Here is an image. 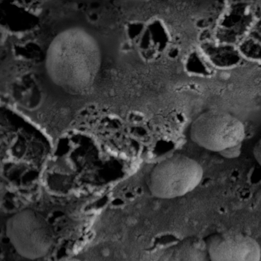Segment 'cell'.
Here are the masks:
<instances>
[{"instance_id":"8","label":"cell","mask_w":261,"mask_h":261,"mask_svg":"<svg viewBox=\"0 0 261 261\" xmlns=\"http://www.w3.org/2000/svg\"><path fill=\"white\" fill-rule=\"evenodd\" d=\"M242 143L225 149L219 152L223 157L232 159L238 157L241 152Z\"/></svg>"},{"instance_id":"7","label":"cell","mask_w":261,"mask_h":261,"mask_svg":"<svg viewBox=\"0 0 261 261\" xmlns=\"http://www.w3.org/2000/svg\"><path fill=\"white\" fill-rule=\"evenodd\" d=\"M260 34L255 32L249 34L239 42L237 46L240 55L249 59L259 60L261 58Z\"/></svg>"},{"instance_id":"9","label":"cell","mask_w":261,"mask_h":261,"mask_svg":"<svg viewBox=\"0 0 261 261\" xmlns=\"http://www.w3.org/2000/svg\"><path fill=\"white\" fill-rule=\"evenodd\" d=\"M141 23H135L130 24L128 27V35L132 40H138L143 32L146 28Z\"/></svg>"},{"instance_id":"10","label":"cell","mask_w":261,"mask_h":261,"mask_svg":"<svg viewBox=\"0 0 261 261\" xmlns=\"http://www.w3.org/2000/svg\"><path fill=\"white\" fill-rule=\"evenodd\" d=\"M253 153L255 159L260 166L261 165V142L260 139L257 142L254 146L253 149Z\"/></svg>"},{"instance_id":"4","label":"cell","mask_w":261,"mask_h":261,"mask_svg":"<svg viewBox=\"0 0 261 261\" xmlns=\"http://www.w3.org/2000/svg\"><path fill=\"white\" fill-rule=\"evenodd\" d=\"M226 6L217 20L213 37L219 42L233 44L249 33L259 20V12L247 2L229 3Z\"/></svg>"},{"instance_id":"11","label":"cell","mask_w":261,"mask_h":261,"mask_svg":"<svg viewBox=\"0 0 261 261\" xmlns=\"http://www.w3.org/2000/svg\"><path fill=\"white\" fill-rule=\"evenodd\" d=\"M18 36L19 38H20L22 36V34L21 33H19L18 35Z\"/></svg>"},{"instance_id":"1","label":"cell","mask_w":261,"mask_h":261,"mask_svg":"<svg viewBox=\"0 0 261 261\" xmlns=\"http://www.w3.org/2000/svg\"><path fill=\"white\" fill-rule=\"evenodd\" d=\"M203 171L197 161L176 154L157 164L150 173L149 188L156 197L170 199L184 195L194 189L202 179Z\"/></svg>"},{"instance_id":"3","label":"cell","mask_w":261,"mask_h":261,"mask_svg":"<svg viewBox=\"0 0 261 261\" xmlns=\"http://www.w3.org/2000/svg\"><path fill=\"white\" fill-rule=\"evenodd\" d=\"M6 234L18 253L35 259L48 252L51 240V231L45 218L32 211L24 210L8 221Z\"/></svg>"},{"instance_id":"2","label":"cell","mask_w":261,"mask_h":261,"mask_svg":"<svg viewBox=\"0 0 261 261\" xmlns=\"http://www.w3.org/2000/svg\"><path fill=\"white\" fill-rule=\"evenodd\" d=\"M245 136L244 126L234 116L212 110L203 113L193 123L191 136L197 144L218 152L242 143Z\"/></svg>"},{"instance_id":"5","label":"cell","mask_w":261,"mask_h":261,"mask_svg":"<svg viewBox=\"0 0 261 261\" xmlns=\"http://www.w3.org/2000/svg\"><path fill=\"white\" fill-rule=\"evenodd\" d=\"M11 89L15 100L27 108L37 107L42 100L43 92L41 82L38 76L33 72H25L16 77Z\"/></svg>"},{"instance_id":"6","label":"cell","mask_w":261,"mask_h":261,"mask_svg":"<svg viewBox=\"0 0 261 261\" xmlns=\"http://www.w3.org/2000/svg\"><path fill=\"white\" fill-rule=\"evenodd\" d=\"M200 48L206 58L218 67H231L237 64L240 60L237 47L232 44L209 39L203 42Z\"/></svg>"}]
</instances>
